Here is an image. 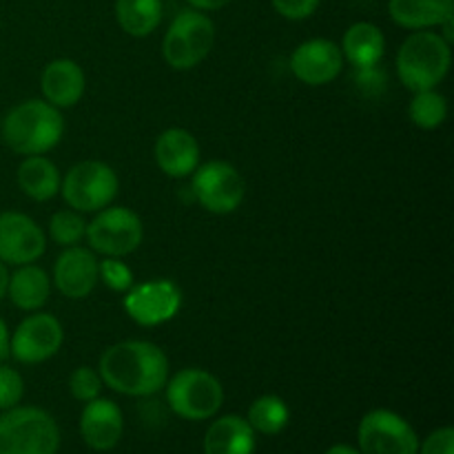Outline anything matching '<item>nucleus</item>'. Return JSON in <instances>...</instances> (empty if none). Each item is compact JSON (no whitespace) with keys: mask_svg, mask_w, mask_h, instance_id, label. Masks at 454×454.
Instances as JSON below:
<instances>
[{"mask_svg":"<svg viewBox=\"0 0 454 454\" xmlns=\"http://www.w3.org/2000/svg\"><path fill=\"white\" fill-rule=\"evenodd\" d=\"M186 3L198 12H217V9L226 7L231 0H186Z\"/></svg>","mask_w":454,"mask_h":454,"instance_id":"33","label":"nucleus"},{"mask_svg":"<svg viewBox=\"0 0 454 454\" xmlns=\"http://www.w3.org/2000/svg\"><path fill=\"white\" fill-rule=\"evenodd\" d=\"M120 191L118 173L100 160H84L67 171L60 195L78 213H98L111 207Z\"/></svg>","mask_w":454,"mask_h":454,"instance_id":"7","label":"nucleus"},{"mask_svg":"<svg viewBox=\"0 0 454 454\" xmlns=\"http://www.w3.org/2000/svg\"><path fill=\"white\" fill-rule=\"evenodd\" d=\"M182 309V291L171 279L133 284L124 297V310L140 326H162Z\"/></svg>","mask_w":454,"mask_h":454,"instance_id":"11","label":"nucleus"},{"mask_svg":"<svg viewBox=\"0 0 454 454\" xmlns=\"http://www.w3.org/2000/svg\"><path fill=\"white\" fill-rule=\"evenodd\" d=\"M270 4L286 20H306L319 7V0H270Z\"/></svg>","mask_w":454,"mask_h":454,"instance_id":"31","label":"nucleus"},{"mask_svg":"<svg viewBox=\"0 0 454 454\" xmlns=\"http://www.w3.org/2000/svg\"><path fill=\"white\" fill-rule=\"evenodd\" d=\"M124 417L115 402L105 397H96L87 402L80 415V434L91 450L106 452L118 446L122 439Z\"/></svg>","mask_w":454,"mask_h":454,"instance_id":"16","label":"nucleus"},{"mask_svg":"<svg viewBox=\"0 0 454 454\" xmlns=\"http://www.w3.org/2000/svg\"><path fill=\"white\" fill-rule=\"evenodd\" d=\"M84 235H87V222H84L82 213L74 211V208H62V211L53 213L49 220V238L58 247H78Z\"/></svg>","mask_w":454,"mask_h":454,"instance_id":"27","label":"nucleus"},{"mask_svg":"<svg viewBox=\"0 0 454 454\" xmlns=\"http://www.w3.org/2000/svg\"><path fill=\"white\" fill-rule=\"evenodd\" d=\"M44 248L47 238L35 220L18 211L0 213V262L7 266L34 264Z\"/></svg>","mask_w":454,"mask_h":454,"instance_id":"13","label":"nucleus"},{"mask_svg":"<svg viewBox=\"0 0 454 454\" xmlns=\"http://www.w3.org/2000/svg\"><path fill=\"white\" fill-rule=\"evenodd\" d=\"M84 238L91 244V251L100 255L127 257L142 244L145 226L131 208L106 207L89 222Z\"/></svg>","mask_w":454,"mask_h":454,"instance_id":"9","label":"nucleus"},{"mask_svg":"<svg viewBox=\"0 0 454 454\" xmlns=\"http://www.w3.org/2000/svg\"><path fill=\"white\" fill-rule=\"evenodd\" d=\"M155 162L164 176L173 180L189 177L200 164V145L195 136L186 129L173 127L160 133L153 146Z\"/></svg>","mask_w":454,"mask_h":454,"instance_id":"17","label":"nucleus"},{"mask_svg":"<svg viewBox=\"0 0 454 454\" xmlns=\"http://www.w3.org/2000/svg\"><path fill=\"white\" fill-rule=\"evenodd\" d=\"M53 284L69 300H84L98 284V257L82 247H69L53 266Z\"/></svg>","mask_w":454,"mask_h":454,"instance_id":"15","label":"nucleus"},{"mask_svg":"<svg viewBox=\"0 0 454 454\" xmlns=\"http://www.w3.org/2000/svg\"><path fill=\"white\" fill-rule=\"evenodd\" d=\"M102 384L127 397L160 393L168 380V357L160 346L142 340L118 341L100 357Z\"/></svg>","mask_w":454,"mask_h":454,"instance_id":"1","label":"nucleus"},{"mask_svg":"<svg viewBox=\"0 0 454 454\" xmlns=\"http://www.w3.org/2000/svg\"><path fill=\"white\" fill-rule=\"evenodd\" d=\"M388 13L403 29H433L454 18V0H388Z\"/></svg>","mask_w":454,"mask_h":454,"instance_id":"21","label":"nucleus"},{"mask_svg":"<svg viewBox=\"0 0 454 454\" xmlns=\"http://www.w3.org/2000/svg\"><path fill=\"white\" fill-rule=\"evenodd\" d=\"M60 430L47 411L13 406L0 415V454H56Z\"/></svg>","mask_w":454,"mask_h":454,"instance_id":"4","label":"nucleus"},{"mask_svg":"<svg viewBox=\"0 0 454 454\" xmlns=\"http://www.w3.org/2000/svg\"><path fill=\"white\" fill-rule=\"evenodd\" d=\"M167 402L177 417L186 421H207L224 403V386L202 368H184L167 380Z\"/></svg>","mask_w":454,"mask_h":454,"instance_id":"6","label":"nucleus"},{"mask_svg":"<svg viewBox=\"0 0 454 454\" xmlns=\"http://www.w3.org/2000/svg\"><path fill=\"white\" fill-rule=\"evenodd\" d=\"M357 450L362 454H417L419 437L402 415L393 411L366 412L357 428Z\"/></svg>","mask_w":454,"mask_h":454,"instance_id":"10","label":"nucleus"},{"mask_svg":"<svg viewBox=\"0 0 454 454\" xmlns=\"http://www.w3.org/2000/svg\"><path fill=\"white\" fill-rule=\"evenodd\" d=\"M162 0H115V20L124 34L146 38L162 22Z\"/></svg>","mask_w":454,"mask_h":454,"instance_id":"24","label":"nucleus"},{"mask_svg":"<svg viewBox=\"0 0 454 454\" xmlns=\"http://www.w3.org/2000/svg\"><path fill=\"white\" fill-rule=\"evenodd\" d=\"M324 454H362L357 450V448H350V446H346V443H337V446H333V448H328L326 452Z\"/></svg>","mask_w":454,"mask_h":454,"instance_id":"36","label":"nucleus"},{"mask_svg":"<svg viewBox=\"0 0 454 454\" xmlns=\"http://www.w3.org/2000/svg\"><path fill=\"white\" fill-rule=\"evenodd\" d=\"M202 446L204 454H253L255 430L239 415H224L208 426Z\"/></svg>","mask_w":454,"mask_h":454,"instance_id":"19","label":"nucleus"},{"mask_svg":"<svg viewBox=\"0 0 454 454\" xmlns=\"http://www.w3.org/2000/svg\"><path fill=\"white\" fill-rule=\"evenodd\" d=\"M408 115H411L412 124L424 131H433L439 129L448 118V100L443 93L437 89H428V91H417L412 96L411 106H408Z\"/></svg>","mask_w":454,"mask_h":454,"instance_id":"26","label":"nucleus"},{"mask_svg":"<svg viewBox=\"0 0 454 454\" xmlns=\"http://www.w3.org/2000/svg\"><path fill=\"white\" fill-rule=\"evenodd\" d=\"M3 142L18 155H44L56 149L65 136L60 109L47 100H25L7 111L0 124Z\"/></svg>","mask_w":454,"mask_h":454,"instance_id":"2","label":"nucleus"},{"mask_svg":"<svg viewBox=\"0 0 454 454\" xmlns=\"http://www.w3.org/2000/svg\"><path fill=\"white\" fill-rule=\"evenodd\" d=\"M248 426L255 430V434H266V437H273L279 434L291 421V411H288L286 402L278 395H264V397H257L251 403L247 415Z\"/></svg>","mask_w":454,"mask_h":454,"instance_id":"25","label":"nucleus"},{"mask_svg":"<svg viewBox=\"0 0 454 454\" xmlns=\"http://www.w3.org/2000/svg\"><path fill=\"white\" fill-rule=\"evenodd\" d=\"M215 43V25L198 9L180 12L168 25L162 40V56L176 71H189L198 67L211 53Z\"/></svg>","mask_w":454,"mask_h":454,"instance_id":"5","label":"nucleus"},{"mask_svg":"<svg viewBox=\"0 0 454 454\" xmlns=\"http://www.w3.org/2000/svg\"><path fill=\"white\" fill-rule=\"evenodd\" d=\"M340 49L344 60L357 67L359 71L372 69L380 65L386 53V35L375 22H355L346 29Z\"/></svg>","mask_w":454,"mask_h":454,"instance_id":"20","label":"nucleus"},{"mask_svg":"<svg viewBox=\"0 0 454 454\" xmlns=\"http://www.w3.org/2000/svg\"><path fill=\"white\" fill-rule=\"evenodd\" d=\"M98 279L114 293H127L136 284L133 270L122 262V257H105L98 262Z\"/></svg>","mask_w":454,"mask_h":454,"instance_id":"28","label":"nucleus"},{"mask_svg":"<svg viewBox=\"0 0 454 454\" xmlns=\"http://www.w3.org/2000/svg\"><path fill=\"white\" fill-rule=\"evenodd\" d=\"M65 341V331L58 317L35 310L22 319L9 335V355L20 364H43L58 355Z\"/></svg>","mask_w":454,"mask_h":454,"instance_id":"12","label":"nucleus"},{"mask_svg":"<svg viewBox=\"0 0 454 454\" xmlns=\"http://www.w3.org/2000/svg\"><path fill=\"white\" fill-rule=\"evenodd\" d=\"M102 377L96 368L91 366H80L71 372L69 377V390L74 395V399L87 403L93 402L96 397H100L102 393Z\"/></svg>","mask_w":454,"mask_h":454,"instance_id":"29","label":"nucleus"},{"mask_svg":"<svg viewBox=\"0 0 454 454\" xmlns=\"http://www.w3.org/2000/svg\"><path fill=\"white\" fill-rule=\"evenodd\" d=\"M62 177L56 164L44 155H27L18 167V186L27 198L47 202L60 193Z\"/></svg>","mask_w":454,"mask_h":454,"instance_id":"23","label":"nucleus"},{"mask_svg":"<svg viewBox=\"0 0 454 454\" xmlns=\"http://www.w3.org/2000/svg\"><path fill=\"white\" fill-rule=\"evenodd\" d=\"M22 395H25V381H22L20 372L0 364V411L18 406Z\"/></svg>","mask_w":454,"mask_h":454,"instance_id":"30","label":"nucleus"},{"mask_svg":"<svg viewBox=\"0 0 454 454\" xmlns=\"http://www.w3.org/2000/svg\"><path fill=\"white\" fill-rule=\"evenodd\" d=\"M344 53L340 44L328 38H313L301 43L291 56V71L297 80L310 87L333 82L344 69Z\"/></svg>","mask_w":454,"mask_h":454,"instance_id":"14","label":"nucleus"},{"mask_svg":"<svg viewBox=\"0 0 454 454\" xmlns=\"http://www.w3.org/2000/svg\"><path fill=\"white\" fill-rule=\"evenodd\" d=\"M417 454H454V430L450 426L433 430L424 439V443H421Z\"/></svg>","mask_w":454,"mask_h":454,"instance_id":"32","label":"nucleus"},{"mask_svg":"<svg viewBox=\"0 0 454 454\" xmlns=\"http://www.w3.org/2000/svg\"><path fill=\"white\" fill-rule=\"evenodd\" d=\"M87 89L82 67L69 58H58L49 62L40 74V91L49 105L58 109H71L78 105Z\"/></svg>","mask_w":454,"mask_h":454,"instance_id":"18","label":"nucleus"},{"mask_svg":"<svg viewBox=\"0 0 454 454\" xmlns=\"http://www.w3.org/2000/svg\"><path fill=\"white\" fill-rule=\"evenodd\" d=\"M450 43L437 31H415L403 40L397 51V75L408 91L437 89L450 71Z\"/></svg>","mask_w":454,"mask_h":454,"instance_id":"3","label":"nucleus"},{"mask_svg":"<svg viewBox=\"0 0 454 454\" xmlns=\"http://www.w3.org/2000/svg\"><path fill=\"white\" fill-rule=\"evenodd\" d=\"M191 176H193L191 193L200 207L215 215H229L238 211L247 193V184H244L242 173L233 164L211 160L207 164H198Z\"/></svg>","mask_w":454,"mask_h":454,"instance_id":"8","label":"nucleus"},{"mask_svg":"<svg viewBox=\"0 0 454 454\" xmlns=\"http://www.w3.org/2000/svg\"><path fill=\"white\" fill-rule=\"evenodd\" d=\"M49 295H51V279H49L47 270H43L40 266H18V270L9 275L7 297L16 309L27 310V313L40 310L49 301Z\"/></svg>","mask_w":454,"mask_h":454,"instance_id":"22","label":"nucleus"},{"mask_svg":"<svg viewBox=\"0 0 454 454\" xmlns=\"http://www.w3.org/2000/svg\"><path fill=\"white\" fill-rule=\"evenodd\" d=\"M9 357V328L4 319L0 317V364Z\"/></svg>","mask_w":454,"mask_h":454,"instance_id":"34","label":"nucleus"},{"mask_svg":"<svg viewBox=\"0 0 454 454\" xmlns=\"http://www.w3.org/2000/svg\"><path fill=\"white\" fill-rule=\"evenodd\" d=\"M7 286H9V269L4 262H0V300L7 297Z\"/></svg>","mask_w":454,"mask_h":454,"instance_id":"35","label":"nucleus"}]
</instances>
